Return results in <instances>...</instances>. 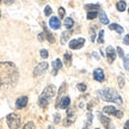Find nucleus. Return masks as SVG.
Masks as SVG:
<instances>
[{"label": "nucleus", "instance_id": "1", "mask_svg": "<svg viewBox=\"0 0 129 129\" xmlns=\"http://www.w3.org/2000/svg\"><path fill=\"white\" fill-rule=\"evenodd\" d=\"M19 73L16 64L12 62H0V90L6 91L16 86Z\"/></svg>", "mask_w": 129, "mask_h": 129}, {"label": "nucleus", "instance_id": "2", "mask_svg": "<svg viewBox=\"0 0 129 129\" xmlns=\"http://www.w3.org/2000/svg\"><path fill=\"white\" fill-rule=\"evenodd\" d=\"M99 96L103 101L105 102H111V103H117V104H122L123 101H122V97L116 92L115 90L112 88H104L99 91Z\"/></svg>", "mask_w": 129, "mask_h": 129}, {"label": "nucleus", "instance_id": "3", "mask_svg": "<svg viewBox=\"0 0 129 129\" xmlns=\"http://www.w3.org/2000/svg\"><path fill=\"white\" fill-rule=\"evenodd\" d=\"M56 93V88L55 86H53V85H49V86H47L44 90H43V92H42L41 97H40V99H38V104L41 108H47L48 104H49V102L51 101V98L55 96Z\"/></svg>", "mask_w": 129, "mask_h": 129}, {"label": "nucleus", "instance_id": "4", "mask_svg": "<svg viewBox=\"0 0 129 129\" xmlns=\"http://www.w3.org/2000/svg\"><path fill=\"white\" fill-rule=\"evenodd\" d=\"M7 124H9L10 129H18L20 125V117L17 114H10L6 117Z\"/></svg>", "mask_w": 129, "mask_h": 129}, {"label": "nucleus", "instance_id": "5", "mask_svg": "<svg viewBox=\"0 0 129 129\" xmlns=\"http://www.w3.org/2000/svg\"><path fill=\"white\" fill-rule=\"evenodd\" d=\"M103 112L104 114H106V115H114L116 116L117 118H121L122 116H123V112L121 110H117L115 106H112V105H106L103 108Z\"/></svg>", "mask_w": 129, "mask_h": 129}, {"label": "nucleus", "instance_id": "6", "mask_svg": "<svg viewBox=\"0 0 129 129\" xmlns=\"http://www.w3.org/2000/svg\"><path fill=\"white\" fill-rule=\"evenodd\" d=\"M85 44V38L84 37H80V38H74L69 42V48L71 49H80L81 47Z\"/></svg>", "mask_w": 129, "mask_h": 129}, {"label": "nucleus", "instance_id": "7", "mask_svg": "<svg viewBox=\"0 0 129 129\" xmlns=\"http://www.w3.org/2000/svg\"><path fill=\"white\" fill-rule=\"evenodd\" d=\"M47 69H48V62H46V61H44V62L38 63L36 67H35V69H34V77H38V75L43 74Z\"/></svg>", "mask_w": 129, "mask_h": 129}, {"label": "nucleus", "instance_id": "8", "mask_svg": "<svg viewBox=\"0 0 129 129\" xmlns=\"http://www.w3.org/2000/svg\"><path fill=\"white\" fill-rule=\"evenodd\" d=\"M71 104V99H69L68 96L63 97V98H60L57 99V103H56V108H61V109H67Z\"/></svg>", "mask_w": 129, "mask_h": 129}, {"label": "nucleus", "instance_id": "9", "mask_svg": "<svg viewBox=\"0 0 129 129\" xmlns=\"http://www.w3.org/2000/svg\"><path fill=\"white\" fill-rule=\"evenodd\" d=\"M93 79H94L96 81H99V83L104 81L105 77H104V72H103V69L102 68H96L94 69V71H93Z\"/></svg>", "mask_w": 129, "mask_h": 129}, {"label": "nucleus", "instance_id": "10", "mask_svg": "<svg viewBox=\"0 0 129 129\" xmlns=\"http://www.w3.org/2000/svg\"><path fill=\"white\" fill-rule=\"evenodd\" d=\"M106 56H108V61L109 62H114L115 61V59H116V51H115V49L112 48L111 46H109L108 48H106V54H105Z\"/></svg>", "mask_w": 129, "mask_h": 129}, {"label": "nucleus", "instance_id": "11", "mask_svg": "<svg viewBox=\"0 0 129 129\" xmlns=\"http://www.w3.org/2000/svg\"><path fill=\"white\" fill-rule=\"evenodd\" d=\"M26 104H28V97L26 96L19 97L18 99L16 101V108L17 109H23V108L26 106Z\"/></svg>", "mask_w": 129, "mask_h": 129}, {"label": "nucleus", "instance_id": "12", "mask_svg": "<svg viewBox=\"0 0 129 129\" xmlns=\"http://www.w3.org/2000/svg\"><path fill=\"white\" fill-rule=\"evenodd\" d=\"M99 120H101V123L104 127H105L106 129H114V127L111 125V121H110V118L109 117H106L105 115H99Z\"/></svg>", "mask_w": 129, "mask_h": 129}, {"label": "nucleus", "instance_id": "13", "mask_svg": "<svg viewBox=\"0 0 129 129\" xmlns=\"http://www.w3.org/2000/svg\"><path fill=\"white\" fill-rule=\"evenodd\" d=\"M49 25H50V28L54 29V30H57V29H60V26H61L60 19L57 18V17H51L50 20H49Z\"/></svg>", "mask_w": 129, "mask_h": 129}, {"label": "nucleus", "instance_id": "14", "mask_svg": "<svg viewBox=\"0 0 129 129\" xmlns=\"http://www.w3.org/2000/svg\"><path fill=\"white\" fill-rule=\"evenodd\" d=\"M42 25H43V30H44V35H46L47 40L50 42V43H54V42H55V37L53 36V34H51V32L49 31V30H48V28H47L46 23H43Z\"/></svg>", "mask_w": 129, "mask_h": 129}, {"label": "nucleus", "instance_id": "15", "mask_svg": "<svg viewBox=\"0 0 129 129\" xmlns=\"http://www.w3.org/2000/svg\"><path fill=\"white\" fill-rule=\"evenodd\" d=\"M62 67V62H61L60 59H56L54 62H53V71H51V74L53 75H56L57 74V71Z\"/></svg>", "mask_w": 129, "mask_h": 129}, {"label": "nucleus", "instance_id": "16", "mask_svg": "<svg viewBox=\"0 0 129 129\" xmlns=\"http://www.w3.org/2000/svg\"><path fill=\"white\" fill-rule=\"evenodd\" d=\"M109 29H110V30H115V31H117L118 32V34H123V32H124V29L122 28V26H121V25H118V24H116V23H112V24H110V25H109Z\"/></svg>", "mask_w": 129, "mask_h": 129}, {"label": "nucleus", "instance_id": "17", "mask_svg": "<svg viewBox=\"0 0 129 129\" xmlns=\"http://www.w3.org/2000/svg\"><path fill=\"white\" fill-rule=\"evenodd\" d=\"M116 9H117V11H120V12H124L125 9H127V4H125L124 0L118 1V3L116 4Z\"/></svg>", "mask_w": 129, "mask_h": 129}, {"label": "nucleus", "instance_id": "18", "mask_svg": "<svg viewBox=\"0 0 129 129\" xmlns=\"http://www.w3.org/2000/svg\"><path fill=\"white\" fill-rule=\"evenodd\" d=\"M99 20H101L102 24H105V25L109 24V19H108V17H106V14L104 11H102L101 13H99Z\"/></svg>", "mask_w": 129, "mask_h": 129}, {"label": "nucleus", "instance_id": "19", "mask_svg": "<svg viewBox=\"0 0 129 129\" xmlns=\"http://www.w3.org/2000/svg\"><path fill=\"white\" fill-rule=\"evenodd\" d=\"M92 121H93V115L91 114V112H88V114H87V120H86V123H85L84 129H88V128H90V125L92 124Z\"/></svg>", "mask_w": 129, "mask_h": 129}, {"label": "nucleus", "instance_id": "20", "mask_svg": "<svg viewBox=\"0 0 129 129\" xmlns=\"http://www.w3.org/2000/svg\"><path fill=\"white\" fill-rule=\"evenodd\" d=\"M63 60H64L66 66H71V63H72V55L69 53H66L63 55Z\"/></svg>", "mask_w": 129, "mask_h": 129}, {"label": "nucleus", "instance_id": "21", "mask_svg": "<svg viewBox=\"0 0 129 129\" xmlns=\"http://www.w3.org/2000/svg\"><path fill=\"white\" fill-rule=\"evenodd\" d=\"M74 25V22L72 18H69V17H67V18H64V26L67 29H71L72 26Z\"/></svg>", "mask_w": 129, "mask_h": 129}, {"label": "nucleus", "instance_id": "22", "mask_svg": "<svg viewBox=\"0 0 129 129\" xmlns=\"http://www.w3.org/2000/svg\"><path fill=\"white\" fill-rule=\"evenodd\" d=\"M73 122H74V117H69V116H67V117L63 120V125L64 127H69Z\"/></svg>", "mask_w": 129, "mask_h": 129}, {"label": "nucleus", "instance_id": "23", "mask_svg": "<svg viewBox=\"0 0 129 129\" xmlns=\"http://www.w3.org/2000/svg\"><path fill=\"white\" fill-rule=\"evenodd\" d=\"M68 37H69V32L68 31H64L61 34V43L63 44V43H66V42L68 41Z\"/></svg>", "mask_w": 129, "mask_h": 129}, {"label": "nucleus", "instance_id": "24", "mask_svg": "<svg viewBox=\"0 0 129 129\" xmlns=\"http://www.w3.org/2000/svg\"><path fill=\"white\" fill-rule=\"evenodd\" d=\"M98 16V12L97 11H88L87 12V19L91 20V19H94Z\"/></svg>", "mask_w": 129, "mask_h": 129}, {"label": "nucleus", "instance_id": "25", "mask_svg": "<svg viewBox=\"0 0 129 129\" xmlns=\"http://www.w3.org/2000/svg\"><path fill=\"white\" fill-rule=\"evenodd\" d=\"M98 43H101V44L104 43V30H101L98 34Z\"/></svg>", "mask_w": 129, "mask_h": 129}, {"label": "nucleus", "instance_id": "26", "mask_svg": "<svg viewBox=\"0 0 129 129\" xmlns=\"http://www.w3.org/2000/svg\"><path fill=\"white\" fill-rule=\"evenodd\" d=\"M123 66H124V68L127 71H129V54L123 57Z\"/></svg>", "mask_w": 129, "mask_h": 129}, {"label": "nucleus", "instance_id": "27", "mask_svg": "<svg viewBox=\"0 0 129 129\" xmlns=\"http://www.w3.org/2000/svg\"><path fill=\"white\" fill-rule=\"evenodd\" d=\"M85 9H86V10H92V11H96V10L99 9V5H98V4H94V5H86V6H85Z\"/></svg>", "mask_w": 129, "mask_h": 129}, {"label": "nucleus", "instance_id": "28", "mask_svg": "<svg viewBox=\"0 0 129 129\" xmlns=\"http://www.w3.org/2000/svg\"><path fill=\"white\" fill-rule=\"evenodd\" d=\"M77 87H78V90L79 91H80V92H85V91H86V85H85V84H78V85H77Z\"/></svg>", "mask_w": 129, "mask_h": 129}, {"label": "nucleus", "instance_id": "29", "mask_svg": "<svg viewBox=\"0 0 129 129\" xmlns=\"http://www.w3.org/2000/svg\"><path fill=\"white\" fill-rule=\"evenodd\" d=\"M23 129H36L35 128V123H34V122H28V123L23 127Z\"/></svg>", "mask_w": 129, "mask_h": 129}, {"label": "nucleus", "instance_id": "30", "mask_svg": "<svg viewBox=\"0 0 129 129\" xmlns=\"http://www.w3.org/2000/svg\"><path fill=\"white\" fill-rule=\"evenodd\" d=\"M118 86L121 88L124 87V78L123 77H118Z\"/></svg>", "mask_w": 129, "mask_h": 129}, {"label": "nucleus", "instance_id": "31", "mask_svg": "<svg viewBox=\"0 0 129 129\" xmlns=\"http://www.w3.org/2000/svg\"><path fill=\"white\" fill-rule=\"evenodd\" d=\"M51 7L50 6H46V9H44V16H50L51 14Z\"/></svg>", "mask_w": 129, "mask_h": 129}, {"label": "nucleus", "instance_id": "32", "mask_svg": "<svg viewBox=\"0 0 129 129\" xmlns=\"http://www.w3.org/2000/svg\"><path fill=\"white\" fill-rule=\"evenodd\" d=\"M117 54H118V56L122 57V59L124 57V53H123V49H122L121 47H117Z\"/></svg>", "mask_w": 129, "mask_h": 129}, {"label": "nucleus", "instance_id": "33", "mask_svg": "<svg viewBox=\"0 0 129 129\" xmlns=\"http://www.w3.org/2000/svg\"><path fill=\"white\" fill-rule=\"evenodd\" d=\"M41 56L43 57V59H47V57L49 56V54H48V50H46V49H42V50H41Z\"/></svg>", "mask_w": 129, "mask_h": 129}, {"label": "nucleus", "instance_id": "34", "mask_svg": "<svg viewBox=\"0 0 129 129\" xmlns=\"http://www.w3.org/2000/svg\"><path fill=\"white\" fill-rule=\"evenodd\" d=\"M90 32H91V36H90V38H91V41H94L96 40V32H94V29H91L90 30Z\"/></svg>", "mask_w": 129, "mask_h": 129}, {"label": "nucleus", "instance_id": "35", "mask_svg": "<svg viewBox=\"0 0 129 129\" xmlns=\"http://www.w3.org/2000/svg\"><path fill=\"white\" fill-rule=\"evenodd\" d=\"M64 14H66V11H64V9H63V7H60V9H59V16H60L61 18H63Z\"/></svg>", "mask_w": 129, "mask_h": 129}, {"label": "nucleus", "instance_id": "36", "mask_svg": "<svg viewBox=\"0 0 129 129\" xmlns=\"http://www.w3.org/2000/svg\"><path fill=\"white\" fill-rule=\"evenodd\" d=\"M60 120H61V116L59 115V114H55V116H54V122H55V123H59Z\"/></svg>", "mask_w": 129, "mask_h": 129}, {"label": "nucleus", "instance_id": "37", "mask_svg": "<svg viewBox=\"0 0 129 129\" xmlns=\"http://www.w3.org/2000/svg\"><path fill=\"white\" fill-rule=\"evenodd\" d=\"M123 43L127 44V46H129V35H125L124 36V38H123Z\"/></svg>", "mask_w": 129, "mask_h": 129}, {"label": "nucleus", "instance_id": "38", "mask_svg": "<svg viewBox=\"0 0 129 129\" xmlns=\"http://www.w3.org/2000/svg\"><path fill=\"white\" fill-rule=\"evenodd\" d=\"M123 129H129V121H127V122H125V124H124V127H123Z\"/></svg>", "mask_w": 129, "mask_h": 129}, {"label": "nucleus", "instance_id": "39", "mask_svg": "<svg viewBox=\"0 0 129 129\" xmlns=\"http://www.w3.org/2000/svg\"><path fill=\"white\" fill-rule=\"evenodd\" d=\"M43 38H44V37H43V34H38V40H40V41H43Z\"/></svg>", "mask_w": 129, "mask_h": 129}, {"label": "nucleus", "instance_id": "40", "mask_svg": "<svg viewBox=\"0 0 129 129\" xmlns=\"http://www.w3.org/2000/svg\"><path fill=\"white\" fill-rule=\"evenodd\" d=\"M4 1L6 4H12V3H13V0H4Z\"/></svg>", "mask_w": 129, "mask_h": 129}, {"label": "nucleus", "instance_id": "41", "mask_svg": "<svg viewBox=\"0 0 129 129\" xmlns=\"http://www.w3.org/2000/svg\"><path fill=\"white\" fill-rule=\"evenodd\" d=\"M92 54H93V56H94L96 59H99V57H98V55H97V53H92Z\"/></svg>", "mask_w": 129, "mask_h": 129}, {"label": "nucleus", "instance_id": "42", "mask_svg": "<svg viewBox=\"0 0 129 129\" xmlns=\"http://www.w3.org/2000/svg\"><path fill=\"white\" fill-rule=\"evenodd\" d=\"M48 129H54V127H53V125H49V128Z\"/></svg>", "mask_w": 129, "mask_h": 129}, {"label": "nucleus", "instance_id": "43", "mask_svg": "<svg viewBox=\"0 0 129 129\" xmlns=\"http://www.w3.org/2000/svg\"><path fill=\"white\" fill-rule=\"evenodd\" d=\"M0 17H1V12H0Z\"/></svg>", "mask_w": 129, "mask_h": 129}, {"label": "nucleus", "instance_id": "44", "mask_svg": "<svg viewBox=\"0 0 129 129\" xmlns=\"http://www.w3.org/2000/svg\"><path fill=\"white\" fill-rule=\"evenodd\" d=\"M128 13H129V9H128Z\"/></svg>", "mask_w": 129, "mask_h": 129}, {"label": "nucleus", "instance_id": "45", "mask_svg": "<svg viewBox=\"0 0 129 129\" xmlns=\"http://www.w3.org/2000/svg\"><path fill=\"white\" fill-rule=\"evenodd\" d=\"M96 129H99V128H96Z\"/></svg>", "mask_w": 129, "mask_h": 129}, {"label": "nucleus", "instance_id": "46", "mask_svg": "<svg viewBox=\"0 0 129 129\" xmlns=\"http://www.w3.org/2000/svg\"><path fill=\"white\" fill-rule=\"evenodd\" d=\"M0 1H1V0H0Z\"/></svg>", "mask_w": 129, "mask_h": 129}]
</instances>
